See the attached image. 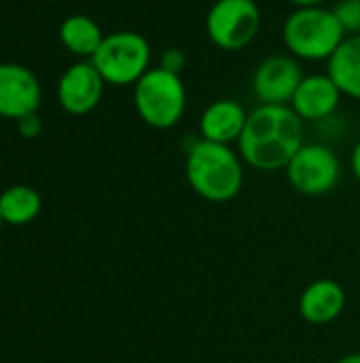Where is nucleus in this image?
<instances>
[{
  "mask_svg": "<svg viewBox=\"0 0 360 363\" xmlns=\"http://www.w3.org/2000/svg\"><path fill=\"white\" fill-rule=\"evenodd\" d=\"M346 36L333 9H325L323 4L295 9L282 23V43L297 60L329 62Z\"/></svg>",
  "mask_w": 360,
  "mask_h": 363,
  "instance_id": "7ed1b4c3",
  "label": "nucleus"
},
{
  "mask_svg": "<svg viewBox=\"0 0 360 363\" xmlns=\"http://www.w3.org/2000/svg\"><path fill=\"white\" fill-rule=\"evenodd\" d=\"M306 143V123L291 106L259 104L248 113L238 140V153L246 166L274 172L289 166Z\"/></svg>",
  "mask_w": 360,
  "mask_h": 363,
  "instance_id": "f257e3e1",
  "label": "nucleus"
},
{
  "mask_svg": "<svg viewBox=\"0 0 360 363\" xmlns=\"http://www.w3.org/2000/svg\"><path fill=\"white\" fill-rule=\"evenodd\" d=\"M346 311V289L335 279H316L299 296V315L312 325H327Z\"/></svg>",
  "mask_w": 360,
  "mask_h": 363,
  "instance_id": "ddd939ff",
  "label": "nucleus"
},
{
  "mask_svg": "<svg viewBox=\"0 0 360 363\" xmlns=\"http://www.w3.org/2000/svg\"><path fill=\"white\" fill-rule=\"evenodd\" d=\"M248 121V111L233 98H219L210 102L199 115L197 134L204 140L219 145H233L240 140Z\"/></svg>",
  "mask_w": 360,
  "mask_h": 363,
  "instance_id": "f8f14e48",
  "label": "nucleus"
},
{
  "mask_svg": "<svg viewBox=\"0 0 360 363\" xmlns=\"http://www.w3.org/2000/svg\"><path fill=\"white\" fill-rule=\"evenodd\" d=\"M2 223H4V219H2V213H0V225H2Z\"/></svg>",
  "mask_w": 360,
  "mask_h": 363,
  "instance_id": "5701e85b",
  "label": "nucleus"
},
{
  "mask_svg": "<svg viewBox=\"0 0 360 363\" xmlns=\"http://www.w3.org/2000/svg\"><path fill=\"white\" fill-rule=\"evenodd\" d=\"M350 168H352L354 179L360 183V140L354 145V149H352V155H350Z\"/></svg>",
  "mask_w": 360,
  "mask_h": 363,
  "instance_id": "aec40b11",
  "label": "nucleus"
},
{
  "mask_svg": "<svg viewBox=\"0 0 360 363\" xmlns=\"http://www.w3.org/2000/svg\"><path fill=\"white\" fill-rule=\"evenodd\" d=\"M40 102L42 87L30 68L17 62H0V117L17 121L38 113Z\"/></svg>",
  "mask_w": 360,
  "mask_h": 363,
  "instance_id": "9d476101",
  "label": "nucleus"
},
{
  "mask_svg": "<svg viewBox=\"0 0 360 363\" xmlns=\"http://www.w3.org/2000/svg\"><path fill=\"white\" fill-rule=\"evenodd\" d=\"M261 30V9L257 0H216L206 15L210 43L227 53L252 45Z\"/></svg>",
  "mask_w": 360,
  "mask_h": 363,
  "instance_id": "423d86ee",
  "label": "nucleus"
},
{
  "mask_svg": "<svg viewBox=\"0 0 360 363\" xmlns=\"http://www.w3.org/2000/svg\"><path fill=\"white\" fill-rule=\"evenodd\" d=\"M303 77L306 74L299 66V60L291 53L267 55L259 62L252 74V94L259 104L291 106V100Z\"/></svg>",
  "mask_w": 360,
  "mask_h": 363,
  "instance_id": "6e6552de",
  "label": "nucleus"
},
{
  "mask_svg": "<svg viewBox=\"0 0 360 363\" xmlns=\"http://www.w3.org/2000/svg\"><path fill=\"white\" fill-rule=\"evenodd\" d=\"M342 98L344 94L327 72L306 74L291 100V108L303 123H320L337 113Z\"/></svg>",
  "mask_w": 360,
  "mask_h": 363,
  "instance_id": "9b49d317",
  "label": "nucleus"
},
{
  "mask_svg": "<svg viewBox=\"0 0 360 363\" xmlns=\"http://www.w3.org/2000/svg\"><path fill=\"white\" fill-rule=\"evenodd\" d=\"M333 13L346 34H360V0H339Z\"/></svg>",
  "mask_w": 360,
  "mask_h": 363,
  "instance_id": "f3484780",
  "label": "nucleus"
},
{
  "mask_svg": "<svg viewBox=\"0 0 360 363\" xmlns=\"http://www.w3.org/2000/svg\"><path fill=\"white\" fill-rule=\"evenodd\" d=\"M134 106L138 117L153 130L176 128L187 111V85L180 74L151 66L134 85Z\"/></svg>",
  "mask_w": 360,
  "mask_h": 363,
  "instance_id": "20e7f679",
  "label": "nucleus"
},
{
  "mask_svg": "<svg viewBox=\"0 0 360 363\" xmlns=\"http://www.w3.org/2000/svg\"><path fill=\"white\" fill-rule=\"evenodd\" d=\"M335 363H360V353H348V355L339 357Z\"/></svg>",
  "mask_w": 360,
  "mask_h": 363,
  "instance_id": "4be33fe9",
  "label": "nucleus"
},
{
  "mask_svg": "<svg viewBox=\"0 0 360 363\" xmlns=\"http://www.w3.org/2000/svg\"><path fill=\"white\" fill-rule=\"evenodd\" d=\"M327 74L346 98L360 102V34H348L327 62Z\"/></svg>",
  "mask_w": 360,
  "mask_h": 363,
  "instance_id": "4468645a",
  "label": "nucleus"
},
{
  "mask_svg": "<svg viewBox=\"0 0 360 363\" xmlns=\"http://www.w3.org/2000/svg\"><path fill=\"white\" fill-rule=\"evenodd\" d=\"M104 32L100 23L89 17V15H68L62 26H59V40L66 47L68 53L81 57V60H91L95 51L100 49L104 40Z\"/></svg>",
  "mask_w": 360,
  "mask_h": 363,
  "instance_id": "2eb2a0df",
  "label": "nucleus"
},
{
  "mask_svg": "<svg viewBox=\"0 0 360 363\" xmlns=\"http://www.w3.org/2000/svg\"><path fill=\"white\" fill-rule=\"evenodd\" d=\"M151 43L134 30H119L104 36L100 49L91 57L106 85L129 87L136 85L151 68Z\"/></svg>",
  "mask_w": 360,
  "mask_h": 363,
  "instance_id": "39448f33",
  "label": "nucleus"
},
{
  "mask_svg": "<svg viewBox=\"0 0 360 363\" xmlns=\"http://www.w3.org/2000/svg\"><path fill=\"white\" fill-rule=\"evenodd\" d=\"M17 130L23 138H36L42 132V119L38 113H30L21 119H17Z\"/></svg>",
  "mask_w": 360,
  "mask_h": 363,
  "instance_id": "6ab92c4d",
  "label": "nucleus"
},
{
  "mask_svg": "<svg viewBox=\"0 0 360 363\" xmlns=\"http://www.w3.org/2000/svg\"><path fill=\"white\" fill-rule=\"evenodd\" d=\"M284 170L293 189L308 198L331 194L342 179L339 155L325 143H303Z\"/></svg>",
  "mask_w": 360,
  "mask_h": 363,
  "instance_id": "0eeeda50",
  "label": "nucleus"
},
{
  "mask_svg": "<svg viewBox=\"0 0 360 363\" xmlns=\"http://www.w3.org/2000/svg\"><path fill=\"white\" fill-rule=\"evenodd\" d=\"M42 198L28 185H13L0 194V213L4 223L25 225L40 215Z\"/></svg>",
  "mask_w": 360,
  "mask_h": 363,
  "instance_id": "dca6fc26",
  "label": "nucleus"
},
{
  "mask_svg": "<svg viewBox=\"0 0 360 363\" xmlns=\"http://www.w3.org/2000/svg\"><path fill=\"white\" fill-rule=\"evenodd\" d=\"M295 9H308V6H320L325 0H289Z\"/></svg>",
  "mask_w": 360,
  "mask_h": 363,
  "instance_id": "412c9836",
  "label": "nucleus"
},
{
  "mask_svg": "<svg viewBox=\"0 0 360 363\" xmlns=\"http://www.w3.org/2000/svg\"><path fill=\"white\" fill-rule=\"evenodd\" d=\"M185 151L189 187L202 200L225 204L240 196L244 187V160L231 145L210 143L197 134Z\"/></svg>",
  "mask_w": 360,
  "mask_h": 363,
  "instance_id": "f03ea898",
  "label": "nucleus"
},
{
  "mask_svg": "<svg viewBox=\"0 0 360 363\" xmlns=\"http://www.w3.org/2000/svg\"><path fill=\"white\" fill-rule=\"evenodd\" d=\"M157 66H161L163 70L180 74L185 70V66H187V53L182 49H178V47H168L159 55V64Z\"/></svg>",
  "mask_w": 360,
  "mask_h": 363,
  "instance_id": "a211bd4d",
  "label": "nucleus"
},
{
  "mask_svg": "<svg viewBox=\"0 0 360 363\" xmlns=\"http://www.w3.org/2000/svg\"><path fill=\"white\" fill-rule=\"evenodd\" d=\"M104 79L91 60H79L68 66L57 81V102L59 106L74 117L89 115L104 96Z\"/></svg>",
  "mask_w": 360,
  "mask_h": 363,
  "instance_id": "1a4fd4ad",
  "label": "nucleus"
}]
</instances>
